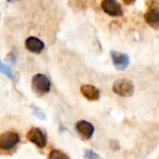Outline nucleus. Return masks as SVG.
I'll return each mask as SVG.
<instances>
[{
  "mask_svg": "<svg viewBox=\"0 0 159 159\" xmlns=\"http://www.w3.org/2000/svg\"><path fill=\"white\" fill-rule=\"evenodd\" d=\"M50 81L44 74H36L32 79V89L38 96H44L50 91Z\"/></svg>",
  "mask_w": 159,
  "mask_h": 159,
  "instance_id": "nucleus-1",
  "label": "nucleus"
},
{
  "mask_svg": "<svg viewBox=\"0 0 159 159\" xmlns=\"http://www.w3.org/2000/svg\"><path fill=\"white\" fill-rule=\"evenodd\" d=\"M8 1H9V2H11V1H14V0H8Z\"/></svg>",
  "mask_w": 159,
  "mask_h": 159,
  "instance_id": "nucleus-15",
  "label": "nucleus"
},
{
  "mask_svg": "<svg viewBox=\"0 0 159 159\" xmlns=\"http://www.w3.org/2000/svg\"><path fill=\"white\" fill-rule=\"evenodd\" d=\"M111 58H112L113 66H116V69L122 71L125 70L130 64V57L126 53H121L118 51H111L110 52Z\"/></svg>",
  "mask_w": 159,
  "mask_h": 159,
  "instance_id": "nucleus-6",
  "label": "nucleus"
},
{
  "mask_svg": "<svg viewBox=\"0 0 159 159\" xmlns=\"http://www.w3.org/2000/svg\"><path fill=\"white\" fill-rule=\"evenodd\" d=\"M0 73H3V74H6L8 77H10V79H12V80L14 79V74L12 73L11 69H9L8 66H3V64L1 63V61H0Z\"/></svg>",
  "mask_w": 159,
  "mask_h": 159,
  "instance_id": "nucleus-12",
  "label": "nucleus"
},
{
  "mask_svg": "<svg viewBox=\"0 0 159 159\" xmlns=\"http://www.w3.org/2000/svg\"><path fill=\"white\" fill-rule=\"evenodd\" d=\"M125 5H132V3H134L135 0H122Z\"/></svg>",
  "mask_w": 159,
  "mask_h": 159,
  "instance_id": "nucleus-14",
  "label": "nucleus"
},
{
  "mask_svg": "<svg viewBox=\"0 0 159 159\" xmlns=\"http://www.w3.org/2000/svg\"><path fill=\"white\" fill-rule=\"evenodd\" d=\"M26 137L30 142H32L33 144H35V145L39 148H44L47 144L46 135H45V133L38 128L31 129V130L27 132Z\"/></svg>",
  "mask_w": 159,
  "mask_h": 159,
  "instance_id": "nucleus-4",
  "label": "nucleus"
},
{
  "mask_svg": "<svg viewBox=\"0 0 159 159\" xmlns=\"http://www.w3.org/2000/svg\"><path fill=\"white\" fill-rule=\"evenodd\" d=\"M48 159H69V157L66 156V154L61 152V150L53 149V150H51L50 154H49Z\"/></svg>",
  "mask_w": 159,
  "mask_h": 159,
  "instance_id": "nucleus-11",
  "label": "nucleus"
},
{
  "mask_svg": "<svg viewBox=\"0 0 159 159\" xmlns=\"http://www.w3.org/2000/svg\"><path fill=\"white\" fill-rule=\"evenodd\" d=\"M85 157L87 159H99V156L93 152V150H86L85 152Z\"/></svg>",
  "mask_w": 159,
  "mask_h": 159,
  "instance_id": "nucleus-13",
  "label": "nucleus"
},
{
  "mask_svg": "<svg viewBox=\"0 0 159 159\" xmlns=\"http://www.w3.org/2000/svg\"><path fill=\"white\" fill-rule=\"evenodd\" d=\"M81 93L86 99L91 100V102H95V100L99 99V91L93 85H83V86H81Z\"/></svg>",
  "mask_w": 159,
  "mask_h": 159,
  "instance_id": "nucleus-9",
  "label": "nucleus"
},
{
  "mask_svg": "<svg viewBox=\"0 0 159 159\" xmlns=\"http://www.w3.org/2000/svg\"><path fill=\"white\" fill-rule=\"evenodd\" d=\"M145 21L147 22V24H149L150 26H152L154 29H158L159 24V11L157 8H152L149 9L144 16Z\"/></svg>",
  "mask_w": 159,
  "mask_h": 159,
  "instance_id": "nucleus-10",
  "label": "nucleus"
},
{
  "mask_svg": "<svg viewBox=\"0 0 159 159\" xmlns=\"http://www.w3.org/2000/svg\"><path fill=\"white\" fill-rule=\"evenodd\" d=\"M102 9L110 16H121L123 14L121 6L116 0H102Z\"/></svg>",
  "mask_w": 159,
  "mask_h": 159,
  "instance_id": "nucleus-5",
  "label": "nucleus"
},
{
  "mask_svg": "<svg viewBox=\"0 0 159 159\" xmlns=\"http://www.w3.org/2000/svg\"><path fill=\"white\" fill-rule=\"evenodd\" d=\"M25 47H26L27 50L31 51V52L39 53L44 50L45 44L40 39H38V38L31 36V37H29L25 40Z\"/></svg>",
  "mask_w": 159,
  "mask_h": 159,
  "instance_id": "nucleus-8",
  "label": "nucleus"
},
{
  "mask_svg": "<svg viewBox=\"0 0 159 159\" xmlns=\"http://www.w3.org/2000/svg\"><path fill=\"white\" fill-rule=\"evenodd\" d=\"M112 91L115 92L117 95L122 96V97H129V96L133 95L134 93V85L131 81L126 79L118 80L113 83L112 85Z\"/></svg>",
  "mask_w": 159,
  "mask_h": 159,
  "instance_id": "nucleus-2",
  "label": "nucleus"
},
{
  "mask_svg": "<svg viewBox=\"0 0 159 159\" xmlns=\"http://www.w3.org/2000/svg\"><path fill=\"white\" fill-rule=\"evenodd\" d=\"M76 132L80 134V136L82 137L83 139H89L94 134V126L92 123L85 121V120H81L76 123L75 125Z\"/></svg>",
  "mask_w": 159,
  "mask_h": 159,
  "instance_id": "nucleus-7",
  "label": "nucleus"
},
{
  "mask_svg": "<svg viewBox=\"0 0 159 159\" xmlns=\"http://www.w3.org/2000/svg\"><path fill=\"white\" fill-rule=\"evenodd\" d=\"M20 142V136L18 133L8 131L0 134V149L9 150L13 148Z\"/></svg>",
  "mask_w": 159,
  "mask_h": 159,
  "instance_id": "nucleus-3",
  "label": "nucleus"
}]
</instances>
